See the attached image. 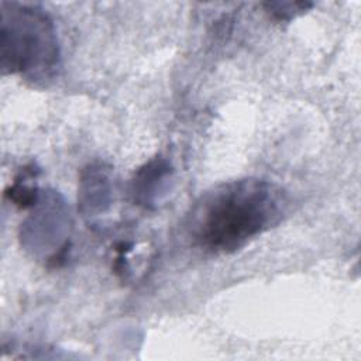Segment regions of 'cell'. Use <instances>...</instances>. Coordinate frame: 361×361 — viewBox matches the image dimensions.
Returning a JSON list of instances; mask_svg holds the SVG:
<instances>
[{"label": "cell", "instance_id": "1", "mask_svg": "<svg viewBox=\"0 0 361 361\" xmlns=\"http://www.w3.org/2000/svg\"><path fill=\"white\" fill-rule=\"evenodd\" d=\"M289 199L282 186L261 178L221 182L203 192L190 207L185 228L197 248L230 254L278 226Z\"/></svg>", "mask_w": 361, "mask_h": 361}, {"label": "cell", "instance_id": "2", "mask_svg": "<svg viewBox=\"0 0 361 361\" xmlns=\"http://www.w3.org/2000/svg\"><path fill=\"white\" fill-rule=\"evenodd\" d=\"M0 65L35 85L52 80L61 66V48L51 17L38 6L0 3Z\"/></svg>", "mask_w": 361, "mask_h": 361}, {"label": "cell", "instance_id": "3", "mask_svg": "<svg viewBox=\"0 0 361 361\" xmlns=\"http://www.w3.org/2000/svg\"><path fill=\"white\" fill-rule=\"evenodd\" d=\"M172 173L171 164L161 157H155L140 166L131 179L130 188L134 203L145 209L154 207L165 193Z\"/></svg>", "mask_w": 361, "mask_h": 361}, {"label": "cell", "instance_id": "4", "mask_svg": "<svg viewBox=\"0 0 361 361\" xmlns=\"http://www.w3.org/2000/svg\"><path fill=\"white\" fill-rule=\"evenodd\" d=\"M107 168L102 164H92L82 172L79 203L85 216H97L110 204L111 182Z\"/></svg>", "mask_w": 361, "mask_h": 361}, {"label": "cell", "instance_id": "5", "mask_svg": "<svg viewBox=\"0 0 361 361\" xmlns=\"http://www.w3.org/2000/svg\"><path fill=\"white\" fill-rule=\"evenodd\" d=\"M313 3L307 1H269L264 3L267 13L278 21H289L295 18L298 14L305 13L310 8Z\"/></svg>", "mask_w": 361, "mask_h": 361}]
</instances>
